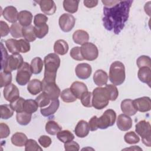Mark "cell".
<instances>
[{
	"instance_id": "obj_35",
	"label": "cell",
	"mask_w": 151,
	"mask_h": 151,
	"mask_svg": "<svg viewBox=\"0 0 151 151\" xmlns=\"http://www.w3.org/2000/svg\"><path fill=\"white\" fill-rule=\"evenodd\" d=\"M38 105L37 101L32 99H27L25 100L24 104V111L28 113L32 114L37 111Z\"/></svg>"
},
{
	"instance_id": "obj_29",
	"label": "cell",
	"mask_w": 151,
	"mask_h": 151,
	"mask_svg": "<svg viewBox=\"0 0 151 151\" xmlns=\"http://www.w3.org/2000/svg\"><path fill=\"white\" fill-rule=\"evenodd\" d=\"M79 2L80 1L78 0H64L63 1V8L68 12L74 14L78 10Z\"/></svg>"
},
{
	"instance_id": "obj_27",
	"label": "cell",
	"mask_w": 151,
	"mask_h": 151,
	"mask_svg": "<svg viewBox=\"0 0 151 151\" xmlns=\"http://www.w3.org/2000/svg\"><path fill=\"white\" fill-rule=\"evenodd\" d=\"M68 48V45L65 40H58L54 43V51L57 54L64 55L67 53Z\"/></svg>"
},
{
	"instance_id": "obj_22",
	"label": "cell",
	"mask_w": 151,
	"mask_h": 151,
	"mask_svg": "<svg viewBox=\"0 0 151 151\" xmlns=\"http://www.w3.org/2000/svg\"><path fill=\"white\" fill-rule=\"evenodd\" d=\"M32 18L33 16L32 13L26 10L20 11L18 15V21L19 24L24 27L31 25Z\"/></svg>"
},
{
	"instance_id": "obj_1",
	"label": "cell",
	"mask_w": 151,
	"mask_h": 151,
	"mask_svg": "<svg viewBox=\"0 0 151 151\" xmlns=\"http://www.w3.org/2000/svg\"><path fill=\"white\" fill-rule=\"evenodd\" d=\"M133 1H119L110 7L103 8V26L107 30L119 34L123 29L129 16Z\"/></svg>"
},
{
	"instance_id": "obj_37",
	"label": "cell",
	"mask_w": 151,
	"mask_h": 151,
	"mask_svg": "<svg viewBox=\"0 0 151 151\" xmlns=\"http://www.w3.org/2000/svg\"><path fill=\"white\" fill-rule=\"evenodd\" d=\"M60 97L65 103H72L77 100V97L68 88H65L61 91L60 93Z\"/></svg>"
},
{
	"instance_id": "obj_17",
	"label": "cell",
	"mask_w": 151,
	"mask_h": 151,
	"mask_svg": "<svg viewBox=\"0 0 151 151\" xmlns=\"http://www.w3.org/2000/svg\"><path fill=\"white\" fill-rule=\"evenodd\" d=\"M4 18L11 23H15L18 20V12L17 8L13 6H8L4 8L2 14Z\"/></svg>"
},
{
	"instance_id": "obj_47",
	"label": "cell",
	"mask_w": 151,
	"mask_h": 151,
	"mask_svg": "<svg viewBox=\"0 0 151 151\" xmlns=\"http://www.w3.org/2000/svg\"><path fill=\"white\" fill-rule=\"evenodd\" d=\"M25 151H42V149L34 139H28L25 143Z\"/></svg>"
},
{
	"instance_id": "obj_57",
	"label": "cell",
	"mask_w": 151,
	"mask_h": 151,
	"mask_svg": "<svg viewBox=\"0 0 151 151\" xmlns=\"http://www.w3.org/2000/svg\"><path fill=\"white\" fill-rule=\"evenodd\" d=\"M99 1L97 0H94V1H84L83 3L85 6H86L87 8H94L95 6H97V5L98 4Z\"/></svg>"
},
{
	"instance_id": "obj_56",
	"label": "cell",
	"mask_w": 151,
	"mask_h": 151,
	"mask_svg": "<svg viewBox=\"0 0 151 151\" xmlns=\"http://www.w3.org/2000/svg\"><path fill=\"white\" fill-rule=\"evenodd\" d=\"M0 26H1V36L2 37H5L8 35L9 32H10V28L9 27L7 23L3 21H0Z\"/></svg>"
},
{
	"instance_id": "obj_8",
	"label": "cell",
	"mask_w": 151,
	"mask_h": 151,
	"mask_svg": "<svg viewBox=\"0 0 151 151\" xmlns=\"http://www.w3.org/2000/svg\"><path fill=\"white\" fill-rule=\"evenodd\" d=\"M83 57L87 61H94L98 57L99 50L97 46L91 42H86L81 47Z\"/></svg>"
},
{
	"instance_id": "obj_4",
	"label": "cell",
	"mask_w": 151,
	"mask_h": 151,
	"mask_svg": "<svg viewBox=\"0 0 151 151\" xmlns=\"http://www.w3.org/2000/svg\"><path fill=\"white\" fill-rule=\"evenodd\" d=\"M126 78L125 67L120 61L113 62L109 70V80L114 86L122 84Z\"/></svg>"
},
{
	"instance_id": "obj_25",
	"label": "cell",
	"mask_w": 151,
	"mask_h": 151,
	"mask_svg": "<svg viewBox=\"0 0 151 151\" xmlns=\"http://www.w3.org/2000/svg\"><path fill=\"white\" fill-rule=\"evenodd\" d=\"M137 77L140 81L143 83L147 84L150 87L151 82V69L149 67H144L140 68L138 73Z\"/></svg>"
},
{
	"instance_id": "obj_41",
	"label": "cell",
	"mask_w": 151,
	"mask_h": 151,
	"mask_svg": "<svg viewBox=\"0 0 151 151\" xmlns=\"http://www.w3.org/2000/svg\"><path fill=\"white\" fill-rule=\"evenodd\" d=\"M25 99L22 97H18L14 101L11 102L10 106L12 110L17 113L21 112L24 111V104L25 102Z\"/></svg>"
},
{
	"instance_id": "obj_6",
	"label": "cell",
	"mask_w": 151,
	"mask_h": 151,
	"mask_svg": "<svg viewBox=\"0 0 151 151\" xmlns=\"http://www.w3.org/2000/svg\"><path fill=\"white\" fill-rule=\"evenodd\" d=\"M135 131L140 137L143 143L147 146H151V126L149 122L145 120L139 121L135 125Z\"/></svg>"
},
{
	"instance_id": "obj_28",
	"label": "cell",
	"mask_w": 151,
	"mask_h": 151,
	"mask_svg": "<svg viewBox=\"0 0 151 151\" xmlns=\"http://www.w3.org/2000/svg\"><path fill=\"white\" fill-rule=\"evenodd\" d=\"M28 140L27 136L24 133L16 132L14 133L11 139L12 145L18 147H22L25 145Z\"/></svg>"
},
{
	"instance_id": "obj_53",
	"label": "cell",
	"mask_w": 151,
	"mask_h": 151,
	"mask_svg": "<svg viewBox=\"0 0 151 151\" xmlns=\"http://www.w3.org/2000/svg\"><path fill=\"white\" fill-rule=\"evenodd\" d=\"M10 134V129L9 126L4 123H0V136L1 139L7 137Z\"/></svg>"
},
{
	"instance_id": "obj_15",
	"label": "cell",
	"mask_w": 151,
	"mask_h": 151,
	"mask_svg": "<svg viewBox=\"0 0 151 151\" xmlns=\"http://www.w3.org/2000/svg\"><path fill=\"white\" fill-rule=\"evenodd\" d=\"M117 126L122 131H127L132 127L133 121L129 116L125 114H119L117 118Z\"/></svg>"
},
{
	"instance_id": "obj_30",
	"label": "cell",
	"mask_w": 151,
	"mask_h": 151,
	"mask_svg": "<svg viewBox=\"0 0 151 151\" xmlns=\"http://www.w3.org/2000/svg\"><path fill=\"white\" fill-rule=\"evenodd\" d=\"M44 61L40 57H35L33 58L31 62V69L32 73L34 74H40L43 68Z\"/></svg>"
},
{
	"instance_id": "obj_18",
	"label": "cell",
	"mask_w": 151,
	"mask_h": 151,
	"mask_svg": "<svg viewBox=\"0 0 151 151\" xmlns=\"http://www.w3.org/2000/svg\"><path fill=\"white\" fill-rule=\"evenodd\" d=\"M90 132V128L88 126V123L84 120H80L77 125L76 126L74 132L76 135L80 138H83L86 137Z\"/></svg>"
},
{
	"instance_id": "obj_31",
	"label": "cell",
	"mask_w": 151,
	"mask_h": 151,
	"mask_svg": "<svg viewBox=\"0 0 151 151\" xmlns=\"http://www.w3.org/2000/svg\"><path fill=\"white\" fill-rule=\"evenodd\" d=\"M22 36L28 42H33L36 40L34 27L29 25L22 28Z\"/></svg>"
},
{
	"instance_id": "obj_49",
	"label": "cell",
	"mask_w": 151,
	"mask_h": 151,
	"mask_svg": "<svg viewBox=\"0 0 151 151\" xmlns=\"http://www.w3.org/2000/svg\"><path fill=\"white\" fill-rule=\"evenodd\" d=\"M70 55L72 58L77 61H82L84 60L81 54V47L78 46L74 47L71 50L70 52Z\"/></svg>"
},
{
	"instance_id": "obj_46",
	"label": "cell",
	"mask_w": 151,
	"mask_h": 151,
	"mask_svg": "<svg viewBox=\"0 0 151 151\" xmlns=\"http://www.w3.org/2000/svg\"><path fill=\"white\" fill-rule=\"evenodd\" d=\"M105 87L107 90L110 100L115 101L119 96V91L116 86L113 84H106Z\"/></svg>"
},
{
	"instance_id": "obj_42",
	"label": "cell",
	"mask_w": 151,
	"mask_h": 151,
	"mask_svg": "<svg viewBox=\"0 0 151 151\" xmlns=\"http://www.w3.org/2000/svg\"><path fill=\"white\" fill-rule=\"evenodd\" d=\"M124 140L126 143L132 145L139 143L140 141V138L135 132L130 131L124 134Z\"/></svg>"
},
{
	"instance_id": "obj_38",
	"label": "cell",
	"mask_w": 151,
	"mask_h": 151,
	"mask_svg": "<svg viewBox=\"0 0 151 151\" xmlns=\"http://www.w3.org/2000/svg\"><path fill=\"white\" fill-rule=\"evenodd\" d=\"M14 111L10 105L2 104L0 106L1 118L2 119L6 120L11 118L14 114Z\"/></svg>"
},
{
	"instance_id": "obj_14",
	"label": "cell",
	"mask_w": 151,
	"mask_h": 151,
	"mask_svg": "<svg viewBox=\"0 0 151 151\" xmlns=\"http://www.w3.org/2000/svg\"><path fill=\"white\" fill-rule=\"evenodd\" d=\"M92 68L87 63L78 64L75 68V73L78 78L82 80L88 78L91 74Z\"/></svg>"
},
{
	"instance_id": "obj_52",
	"label": "cell",
	"mask_w": 151,
	"mask_h": 151,
	"mask_svg": "<svg viewBox=\"0 0 151 151\" xmlns=\"http://www.w3.org/2000/svg\"><path fill=\"white\" fill-rule=\"evenodd\" d=\"M1 55H2V57H1V71H2L6 65L8 58L9 57L7 51L5 49V48L4 47V45L2 44V42H1Z\"/></svg>"
},
{
	"instance_id": "obj_48",
	"label": "cell",
	"mask_w": 151,
	"mask_h": 151,
	"mask_svg": "<svg viewBox=\"0 0 151 151\" xmlns=\"http://www.w3.org/2000/svg\"><path fill=\"white\" fill-rule=\"evenodd\" d=\"M136 64L139 68L147 67L151 68V60L149 56L141 55L140 56L136 61Z\"/></svg>"
},
{
	"instance_id": "obj_33",
	"label": "cell",
	"mask_w": 151,
	"mask_h": 151,
	"mask_svg": "<svg viewBox=\"0 0 151 151\" xmlns=\"http://www.w3.org/2000/svg\"><path fill=\"white\" fill-rule=\"evenodd\" d=\"M32 114L26 111H21L17 113L16 119L18 124L22 126H26L29 123L31 120Z\"/></svg>"
},
{
	"instance_id": "obj_39",
	"label": "cell",
	"mask_w": 151,
	"mask_h": 151,
	"mask_svg": "<svg viewBox=\"0 0 151 151\" xmlns=\"http://www.w3.org/2000/svg\"><path fill=\"white\" fill-rule=\"evenodd\" d=\"M12 74L11 72L1 71L0 73V87H5L11 83Z\"/></svg>"
},
{
	"instance_id": "obj_50",
	"label": "cell",
	"mask_w": 151,
	"mask_h": 151,
	"mask_svg": "<svg viewBox=\"0 0 151 151\" xmlns=\"http://www.w3.org/2000/svg\"><path fill=\"white\" fill-rule=\"evenodd\" d=\"M48 21L47 17L42 14H37L35 15L34 19V24L35 26L38 27L45 24Z\"/></svg>"
},
{
	"instance_id": "obj_58",
	"label": "cell",
	"mask_w": 151,
	"mask_h": 151,
	"mask_svg": "<svg viewBox=\"0 0 151 151\" xmlns=\"http://www.w3.org/2000/svg\"><path fill=\"white\" fill-rule=\"evenodd\" d=\"M118 1H101L102 3L104 5V6L106 7L111 6L117 3Z\"/></svg>"
},
{
	"instance_id": "obj_44",
	"label": "cell",
	"mask_w": 151,
	"mask_h": 151,
	"mask_svg": "<svg viewBox=\"0 0 151 151\" xmlns=\"http://www.w3.org/2000/svg\"><path fill=\"white\" fill-rule=\"evenodd\" d=\"M35 101H37L38 105V107L41 108H43L49 105L51 100L44 93L42 92L36 97Z\"/></svg>"
},
{
	"instance_id": "obj_59",
	"label": "cell",
	"mask_w": 151,
	"mask_h": 151,
	"mask_svg": "<svg viewBox=\"0 0 151 151\" xmlns=\"http://www.w3.org/2000/svg\"><path fill=\"white\" fill-rule=\"evenodd\" d=\"M132 149V150L134 149V150H142V149L141 148H140L138 146H133V147H131V148H128V149H124V150H126V149Z\"/></svg>"
},
{
	"instance_id": "obj_7",
	"label": "cell",
	"mask_w": 151,
	"mask_h": 151,
	"mask_svg": "<svg viewBox=\"0 0 151 151\" xmlns=\"http://www.w3.org/2000/svg\"><path fill=\"white\" fill-rule=\"evenodd\" d=\"M32 74L30 65L27 62H24L22 65L17 70V83L20 86L26 85L30 81Z\"/></svg>"
},
{
	"instance_id": "obj_55",
	"label": "cell",
	"mask_w": 151,
	"mask_h": 151,
	"mask_svg": "<svg viewBox=\"0 0 151 151\" xmlns=\"http://www.w3.org/2000/svg\"><path fill=\"white\" fill-rule=\"evenodd\" d=\"M38 142L40 143L41 146L46 148L49 147L51 145L52 143V140L49 136L46 135H42L39 137Z\"/></svg>"
},
{
	"instance_id": "obj_54",
	"label": "cell",
	"mask_w": 151,
	"mask_h": 151,
	"mask_svg": "<svg viewBox=\"0 0 151 151\" xmlns=\"http://www.w3.org/2000/svg\"><path fill=\"white\" fill-rule=\"evenodd\" d=\"M64 149L66 151H78L80 149V146L76 142L72 140L64 143Z\"/></svg>"
},
{
	"instance_id": "obj_16",
	"label": "cell",
	"mask_w": 151,
	"mask_h": 151,
	"mask_svg": "<svg viewBox=\"0 0 151 151\" xmlns=\"http://www.w3.org/2000/svg\"><path fill=\"white\" fill-rule=\"evenodd\" d=\"M37 2L39 4L41 11L46 15H53L56 11L57 7L54 1L41 0L37 1Z\"/></svg>"
},
{
	"instance_id": "obj_26",
	"label": "cell",
	"mask_w": 151,
	"mask_h": 151,
	"mask_svg": "<svg viewBox=\"0 0 151 151\" xmlns=\"http://www.w3.org/2000/svg\"><path fill=\"white\" fill-rule=\"evenodd\" d=\"M27 90L32 95L39 94L42 90V81L35 78L30 80L27 85Z\"/></svg>"
},
{
	"instance_id": "obj_13",
	"label": "cell",
	"mask_w": 151,
	"mask_h": 151,
	"mask_svg": "<svg viewBox=\"0 0 151 151\" xmlns=\"http://www.w3.org/2000/svg\"><path fill=\"white\" fill-rule=\"evenodd\" d=\"M133 104L137 111L147 112L150 110L151 100L149 97H142L133 100Z\"/></svg>"
},
{
	"instance_id": "obj_9",
	"label": "cell",
	"mask_w": 151,
	"mask_h": 151,
	"mask_svg": "<svg viewBox=\"0 0 151 151\" xmlns=\"http://www.w3.org/2000/svg\"><path fill=\"white\" fill-rule=\"evenodd\" d=\"M58 23L61 29L63 32H68L74 28L76 24V18L71 14L64 13L60 17Z\"/></svg>"
},
{
	"instance_id": "obj_23",
	"label": "cell",
	"mask_w": 151,
	"mask_h": 151,
	"mask_svg": "<svg viewBox=\"0 0 151 151\" xmlns=\"http://www.w3.org/2000/svg\"><path fill=\"white\" fill-rule=\"evenodd\" d=\"M73 40L76 44L83 45L88 42L89 35L87 31L83 29L76 30L73 34Z\"/></svg>"
},
{
	"instance_id": "obj_24",
	"label": "cell",
	"mask_w": 151,
	"mask_h": 151,
	"mask_svg": "<svg viewBox=\"0 0 151 151\" xmlns=\"http://www.w3.org/2000/svg\"><path fill=\"white\" fill-rule=\"evenodd\" d=\"M108 81V75L103 70H97L93 75V81L99 87L106 85Z\"/></svg>"
},
{
	"instance_id": "obj_40",
	"label": "cell",
	"mask_w": 151,
	"mask_h": 151,
	"mask_svg": "<svg viewBox=\"0 0 151 151\" xmlns=\"http://www.w3.org/2000/svg\"><path fill=\"white\" fill-rule=\"evenodd\" d=\"M22 27L17 22L14 23L10 27V34L14 38H21L22 36Z\"/></svg>"
},
{
	"instance_id": "obj_19",
	"label": "cell",
	"mask_w": 151,
	"mask_h": 151,
	"mask_svg": "<svg viewBox=\"0 0 151 151\" xmlns=\"http://www.w3.org/2000/svg\"><path fill=\"white\" fill-rule=\"evenodd\" d=\"M70 89L77 99H80L82 94L84 92L88 91L87 86L84 83L78 81L73 82L71 85Z\"/></svg>"
},
{
	"instance_id": "obj_5",
	"label": "cell",
	"mask_w": 151,
	"mask_h": 151,
	"mask_svg": "<svg viewBox=\"0 0 151 151\" xmlns=\"http://www.w3.org/2000/svg\"><path fill=\"white\" fill-rule=\"evenodd\" d=\"M92 106L97 110L105 108L109 102V96L106 88L99 87L94 88L92 93Z\"/></svg>"
},
{
	"instance_id": "obj_20",
	"label": "cell",
	"mask_w": 151,
	"mask_h": 151,
	"mask_svg": "<svg viewBox=\"0 0 151 151\" xmlns=\"http://www.w3.org/2000/svg\"><path fill=\"white\" fill-rule=\"evenodd\" d=\"M120 107L122 112L129 116L134 115L137 111L134 106L133 100L129 99L123 100L121 102Z\"/></svg>"
},
{
	"instance_id": "obj_43",
	"label": "cell",
	"mask_w": 151,
	"mask_h": 151,
	"mask_svg": "<svg viewBox=\"0 0 151 151\" xmlns=\"http://www.w3.org/2000/svg\"><path fill=\"white\" fill-rule=\"evenodd\" d=\"M48 25L45 24L41 26H34V32L37 38L41 39L44 38L48 32Z\"/></svg>"
},
{
	"instance_id": "obj_32",
	"label": "cell",
	"mask_w": 151,
	"mask_h": 151,
	"mask_svg": "<svg viewBox=\"0 0 151 151\" xmlns=\"http://www.w3.org/2000/svg\"><path fill=\"white\" fill-rule=\"evenodd\" d=\"M62 127L55 121L50 120L47 122L45 124V131L50 135H55L60 131Z\"/></svg>"
},
{
	"instance_id": "obj_45",
	"label": "cell",
	"mask_w": 151,
	"mask_h": 151,
	"mask_svg": "<svg viewBox=\"0 0 151 151\" xmlns=\"http://www.w3.org/2000/svg\"><path fill=\"white\" fill-rule=\"evenodd\" d=\"M92 93L87 91L84 92L80 100H81V104L83 106L86 107H92Z\"/></svg>"
},
{
	"instance_id": "obj_10",
	"label": "cell",
	"mask_w": 151,
	"mask_h": 151,
	"mask_svg": "<svg viewBox=\"0 0 151 151\" xmlns=\"http://www.w3.org/2000/svg\"><path fill=\"white\" fill-rule=\"evenodd\" d=\"M42 92L44 93L51 100L58 99L60 96V89L55 82L46 83L42 81Z\"/></svg>"
},
{
	"instance_id": "obj_21",
	"label": "cell",
	"mask_w": 151,
	"mask_h": 151,
	"mask_svg": "<svg viewBox=\"0 0 151 151\" xmlns=\"http://www.w3.org/2000/svg\"><path fill=\"white\" fill-rule=\"evenodd\" d=\"M60 106V101L58 99L51 100L48 106L41 108L40 110L41 114L44 117H49L53 115L58 110Z\"/></svg>"
},
{
	"instance_id": "obj_3",
	"label": "cell",
	"mask_w": 151,
	"mask_h": 151,
	"mask_svg": "<svg viewBox=\"0 0 151 151\" xmlns=\"http://www.w3.org/2000/svg\"><path fill=\"white\" fill-rule=\"evenodd\" d=\"M60 62L59 56L55 53H50L44 57L45 71L42 81L46 83L55 82L57 71L60 65Z\"/></svg>"
},
{
	"instance_id": "obj_51",
	"label": "cell",
	"mask_w": 151,
	"mask_h": 151,
	"mask_svg": "<svg viewBox=\"0 0 151 151\" xmlns=\"http://www.w3.org/2000/svg\"><path fill=\"white\" fill-rule=\"evenodd\" d=\"M18 41L19 51L22 53H26L30 50V44L25 40L19 39Z\"/></svg>"
},
{
	"instance_id": "obj_12",
	"label": "cell",
	"mask_w": 151,
	"mask_h": 151,
	"mask_svg": "<svg viewBox=\"0 0 151 151\" xmlns=\"http://www.w3.org/2000/svg\"><path fill=\"white\" fill-rule=\"evenodd\" d=\"M3 94L5 99L10 103L19 97V90L18 87L12 83L4 87Z\"/></svg>"
},
{
	"instance_id": "obj_2",
	"label": "cell",
	"mask_w": 151,
	"mask_h": 151,
	"mask_svg": "<svg viewBox=\"0 0 151 151\" xmlns=\"http://www.w3.org/2000/svg\"><path fill=\"white\" fill-rule=\"evenodd\" d=\"M116 120V113L113 109H107L100 117L93 116L88 122L90 130L96 131L98 129H106L114 125Z\"/></svg>"
},
{
	"instance_id": "obj_11",
	"label": "cell",
	"mask_w": 151,
	"mask_h": 151,
	"mask_svg": "<svg viewBox=\"0 0 151 151\" xmlns=\"http://www.w3.org/2000/svg\"><path fill=\"white\" fill-rule=\"evenodd\" d=\"M24 63L22 56L19 54L9 55L5 67L2 71L11 72L18 70Z\"/></svg>"
},
{
	"instance_id": "obj_34",
	"label": "cell",
	"mask_w": 151,
	"mask_h": 151,
	"mask_svg": "<svg viewBox=\"0 0 151 151\" xmlns=\"http://www.w3.org/2000/svg\"><path fill=\"white\" fill-rule=\"evenodd\" d=\"M5 45L8 51L12 54H19L20 52L18 40L14 38L8 39L5 41Z\"/></svg>"
},
{
	"instance_id": "obj_36",
	"label": "cell",
	"mask_w": 151,
	"mask_h": 151,
	"mask_svg": "<svg viewBox=\"0 0 151 151\" xmlns=\"http://www.w3.org/2000/svg\"><path fill=\"white\" fill-rule=\"evenodd\" d=\"M57 139L61 142L65 143L72 141L74 139V134L68 130H61L57 134Z\"/></svg>"
}]
</instances>
